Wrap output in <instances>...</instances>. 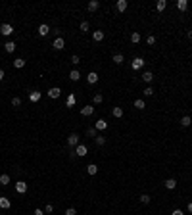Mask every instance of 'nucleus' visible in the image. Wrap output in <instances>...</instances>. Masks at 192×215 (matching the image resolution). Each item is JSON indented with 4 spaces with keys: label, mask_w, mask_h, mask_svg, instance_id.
<instances>
[{
    "label": "nucleus",
    "mask_w": 192,
    "mask_h": 215,
    "mask_svg": "<svg viewBox=\"0 0 192 215\" xmlns=\"http://www.w3.org/2000/svg\"><path fill=\"white\" fill-rule=\"evenodd\" d=\"M0 215H2V213H0Z\"/></svg>",
    "instance_id": "nucleus-48"
},
{
    "label": "nucleus",
    "mask_w": 192,
    "mask_h": 215,
    "mask_svg": "<svg viewBox=\"0 0 192 215\" xmlns=\"http://www.w3.org/2000/svg\"><path fill=\"white\" fill-rule=\"evenodd\" d=\"M69 79H71V81H79V79H81V73H79L77 69H73V71H69Z\"/></svg>",
    "instance_id": "nucleus-24"
},
{
    "label": "nucleus",
    "mask_w": 192,
    "mask_h": 215,
    "mask_svg": "<svg viewBox=\"0 0 192 215\" xmlns=\"http://www.w3.org/2000/svg\"><path fill=\"white\" fill-rule=\"evenodd\" d=\"M0 33H2L4 37H10V35L14 33V27H12L10 23H2V25H0Z\"/></svg>",
    "instance_id": "nucleus-1"
},
{
    "label": "nucleus",
    "mask_w": 192,
    "mask_h": 215,
    "mask_svg": "<svg viewBox=\"0 0 192 215\" xmlns=\"http://www.w3.org/2000/svg\"><path fill=\"white\" fill-rule=\"evenodd\" d=\"M111 113H114V117H123V110H121V108H114V110H111Z\"/></svg>",
    "instance_id": "nucleus-30"
},
{
    "label": "nucleus",
    "mask_w": 192,
    "mask_h": 215,
    "mask_svg": "<svg viewBox=\"0 0 192 215\" xmlns=\"http://www.w3.org/2000/svg\"><path fill=\"white\" fill-rule=\"evenodd\" d=\"M188 211H190V213H192V204H188Z\"/></svg>",
    "instance_id": "nucleus-47"
},
{
    "label": "nucleus",
    "mask_w": 192,
    "mask_h": 215,
    "mask_svg": "<svg viewBox=\"0 0 192 215\" xmlns=\"http://www.w3.org/2000/svg\"><path fill=\"white\" fill-rule=\"evenodd\" d=\"M87 81L90 83V85H94V83H98V75H96L94 71H90V73L87 75Z\"/></svg>",
    "instance_id": "nucleus-18"
},
{
    "label": "nucleus",
    "mask_w": 192,
    "mask_h": 215,
    "mask_svg": "<svg viewBox=\"0 0 192 215\" xmlns=\"http://www.w3.org/2000/svg\"><path fill=\"white\" fill-rule=\"evenodd\" d=\"M87 146H85V144H77V146H75V156H87Z\"/></svg>",
    "instance_id": "nucleus-5"
},
{
    "label": "nucleus",
    "mask_w": 192,
    "mask_h": 215,
    "mask_svg": "<svg viewBox=\"0 0 192 215\" xmlns=\"http://www.w3.org/2000/svg\"><path fill=\"white\" fill-rule=\"evenodd\" d=\"M29 100H31V102H39V100H41V92H39V90L29 92Z\"/></svg>",
    "instance_id": "nucleus-16"
},
{
    "label": "nucleus",
    "mask_w": 192,
    "mask_h": 215,
    "mask_svg": "<svg viewBox=\"0 0 192 215\" xmlns=\"http://www.w3.org/2000/svg\"><path fill=\"white\" fill-rule=\"evenodd\" d=\"M87 173H88V175H96V173H98V167H96V163H90V165H88V167H87Z\"/></svg>",
    "instance_id": "nucleus-25"
},
{
    "label": "nucleus",
    "mask_w": 192,
    "mask_h": 215,
    "mask_svg": "<svg viewBox=\"0 0 192 215\" xmlns=\"http://www.w3.org/2000/svg\"><path fill=\"white\" fill-rule=\"evenodd\" d=\"M171 215H184V213L181 209H173V213H171Z\"/></svg>",
    "instance_id": "nucleus-43"
},
{
    "label": "nucleus",
    "mask_w": 192,
    "mask_h": 215,
    "mask_svg": "<svg viewBox=\"0 0 192 215\" xmlns=\"http://www.w3.org/2000/svg\"><path fill=\"white\" fill-rule=\"evenodd\" d=\"M94 142L98 144V146H104V144H106V137H104V134H96Z\"/></svg>",
    "instance_id": "nucleus-23"
},
{
    "label": "nucleus",
    "mask_w": 192,
    "mask_h": 215,
    "mask_svg": "<svg viewBox=\"0 0 192 215\" xmlns=\"http://www.w3.org/2000/svg\"><path fill=\"white\" fill-rule=\"evenodd\" d=\"M165 8H167V2H165V0H158V4H156V10H158V12H163Z\"/></svg>",
    "instance_id": "nucleus-21"
},
{
    "label": "nucleus",
    "mask_w": 192,
    "mask_h": 215,
    "mask_svg": "<svg viewBox=\"0 0 192 215\" xmlns=\"http://www.w3.org/2000/svg\"><path fill=\"white\" fill-rule=\"evenodd\" d=\"M150 200H152V198L148 196V194H142V196H140V202L144 204V206H146V204H150Z\"/></svg>",
    "instance_id": "nucleus-34"
},
{
    "label": "nucleus",
    "mask_w": 192,
    "mask_h": 215,
    "mask_svg": "<svg viewBox=\"0 0 192 215\" xmlns=\"http://www.w3.org/2000/svg\"><path fill=\"white\" fill-rule=\"evenodd\" d=\"M190 123H192L190 115H184V117L181 119V125H183V127H190Z\"/></svg>",
    "instance_id": "nucleus-27"
},
{
    "label": "nucleus",
    "mask_w": 192,
    "mask_h": 215,
    "mask_svg": "<svg viewBox=\"0 0 192 215\" xmlns=\"http://www.w3.org/2000/svg\"><path fill=\"white\" fill-rule=\"evenodd\" d=\"M12 106H14V108H19V106H21V98H19V96L12 98Z\"/></svg>",
    "instance_id": "nucleus-33"
},
{
    "label": "nucleus",
    "mask_w": 192,
    "mask_h": 215,
    "mask_svg": "<svg viewBox=\"0 0 192 215\" xmlns=\"http://www.w3.org/2000/svg\"><path fill=\"white\" fill-rule=\"evenodd\" d=\"M75 104V96H69L67 98V106H73Z\"/></svg>",
    "instance_id": "nucleus-42"
},
{
    "label": "nucleus",
    "mask_w": 192,
    "mask_h": 215,
    "mask_svg": "<svg viewBox=\"0 0 192 215\" xmlns=\"http://www.w3.org/2000/svg\"><path fill=\"white\" fill-rule=\"evenodd\" d=\"M144 64H146V62H144L142 58H135V60H133V64H131V65H133V69H140Z\"/></svg>",
    "instance_id": "nucleus-13"
},
{
    "label": "nucleus",
    "mask_w": 192,
    "mask_h": 215,
    "mask_svg": "<svg viewBox=\"0 0 192 215\" xmlns=\"http://www.w3.org/2000/svg\"><path fill=\"white\" fill-rule=\"evenodd\" d=\"M4 48H6V52H14V50H15V42L8 41V42L4 44Z\"/></svg>",
    "instance_id": "nucleus-29"
},
{
    "label": "nucleus",
    "mask_w": 192,
    "mask_h": 215,
    "mask_svg": "<svg viewBox=\"0 0 192 215\" xmlns=\"http://www.w3.org/2000/svg\"><path fill=\"white\" fill-rule=\"evenodd\" d=\"M52 211H54V206H52V204H46V206H44V213H52Z\"/></svg>",
    "instance_id": "nucleus-39"
},
{
    "label": "nucleus",
    "mask_w": 192,
    "mask_h": 215,
    "mask_svg": "<svg viewBox=\"0 0 192 215\" xmlns=\"http://www.w3.org/2000/svg\"><path fill=\"white\" fill-rule=\"evenodd\" d=\"M96 131H106V129H108V123H106V119H98V121H96Z\"/></svg>",
    "instance_id": "nucleus-12"
},
{
    "label": "nucleus",
    "mask_w": 192,
    "mask_h": 215,
    "mask_svg": "<svg viewBox=\"0 0 192 215\" xmlns=\"http://www.w3.org/2000/svg\"><path fill=\"white\" fill-rule=\"evenodd\" d=\"M104 37H106L104 31H94V33H92V41H94V42H102Z\"/></svg>",
    "instance_id": "nucleus-10"
},
{
    "label": "nucleus",
    "mask_w": 192,
    "mask_h": 215,
    "mask_svg": "<svg viewBox=\"0 0 192 215\" xmlns=\"http://www.w3.org/2000/svg\"><path fill=\"white\" fill-rule=\"evenodd\" d=\"M142 81H144V83H152V81H154V73H152V71H144V73H142Z\"/></svg>",
    "instance_id": "nucleus-15"
},
{
    "label": "nucleus",
    "mask_w": 192,
    "mask_h": 215,
    "mask_svg": "<svg viewBox=\"0 0 192 215\" xmlns=\"http://www.w3.org/2000/svg\"><path fill=\"white\" fill-rule=\"evenodd\" d=\"M14 67H15V69H21V67H25V60H23V58H18V60H14Z\"/></svg>",
    "instance_id": "nucleus-20"
},
{
    "label": "nucleus",
    "mask_w": 192,
    "mask_h": 215,
    "mask_svg": "<svg viewBox=\"0 0 192 215\" xmlns=\"http://www.w3.org/2000/svg\"><path fill=\"white\" fill-rule=\"evenodd\" d=\"M131 41H133V42H140V35H138V33H133V35H131Z\"/></svg>",
    "instance_id": "nucleus-38"
},
{
    "label": "nucleus",
    "mask_w": 192,
    "mask_h": 215,
    "mask_svg": "<svg viewBox=\"0 0 192 215\" xmlns=\"http://www.w3.org/2000/svg\"><path fill=\"white\" fill-rule=\"evenodd\" d=\"M71 64H73V65H79V64H81V58H79L77 54H73V56H71Z\"/></svg>",
    "instance_id": "nucleus-35"
},
{
    "label": "nucleus",
    "mask_w": 192,
    "mask_h": 215,
    "mask_svg": "<svg viewBox=\"0 0 192 215\" xmlns=\"http://www.w3.org/2000/svg\"><path fill=\"white\" fill-rule=\"evenodd\" d=\"M0 184H2V186H6V184H10V175H0Z\"/></svg>",
    "instance_id": "nucleus-28"
},
{
    "label": "nucleus",
    "mask_w": 192,
    "mask_h": 215,
    "mask_svg": "<svg viewBox=\"0 0 192 215\" xmlns=\"http://www.w3.org/2000/svg\"><path fill=\"white\" fill-rule=\"evenodd\" d=\"M35 215H44V209H35Z\"/></svg>",
    "instance_id": "nucleus-45"
},
{
    "label": "nucleus",
    "mask_w": 192,
    "mask_h": 215,
    "mask_svg": "<svg viewBox=\"0 0 192 215\" xmlns=\"http://www.w3.org/2000/svg\"><path fill=\"white\" fill-rule=\"evenodd\" d=\"M146 42H148L150 46H152V44H156V37H152V35H150V37L146 39Z\"/></svg>",
    "instance_id": "nucleus-41"
},
{
    "label": "nucleus",
    "mask_w": 192,
    "mask_h": 215,
    "mask_svg": "<svg viewBox=\"0 0 192 215\" xmlns=\"http://www.w3.org/2000/svg\"><path fill=\"white\" fill-rule=\"evenodd\" d=\"M87 134H88V137H92V138H96V129H94V127L87 129Z\"/></svg>",
    "instance_id": "nucleus-36"
},
{
    "label": "nucleus",
    "mask_w": 192,
    "mask_h": 215,
    "mask_svg": "<svg viewBox=\"0 0 192 215\" xmlns=\"http://www.w3.org/2000/svg\"><path fill=\"white\" fill-rule=\"evenodd\" d=\"M10 207H12V202L6 196H0V209H10Z\"/></svg>",
    "instance_id": "nucleus-6"
},
{
    "label": "nucleus",
    "mask_w": 192,
    "mask_h": 215,
    "mask_svg": "<svg viewBox=\"0 0 192 215\" xmlns=\"http://www.w3.org/2000/svg\"><path fill=\"white\" fill-rule=\"evenodd\" d=\"M48 33H50V27H48L46 23H42V25H39V35H41V37H46Z\"/></svg>",
    "instance_id": "nucleus-11"
},
{
    "label": "nucleus",
    "mask_w": 192,
    "mask_h": 215,
    "mask_svg": "<svg viewBox=\"0 0 192 215\" xmlns=\"http://www.w3.org/2000/svg\"><path fill=\"white\" fill-rule=\"evenodd\" d=\"M79 29H81V33H87V31H88V21H81Z\"/></svg>",
    "instance_id": "nucleus-32"
},
{
    "label": "nucleus",
    "mask_w": 192,
    "mask_h": 215,
    "mask_svg": "<svg viewBox=\"0 0 192 215\" xmlns=\"http://www.w3.org/2000/svg\"><path fill=\"white\" fill-rule=\"evenodd\" d=\"M135 108H137V110H144V108H146V102L142 100V98H138V100H135Z\"/></svg>",
    "instance_id": "nucleus-22"
},
{
    "label": "nucleus",
    "mask_w": 192,
    "mask_h": 215,
    "mask_svg": "<svg viewBox=\"0 0 192 215\" xmlns=\"http://www.w3.org/2000/svg\"><path fill=\"white\" fill-rule=\"evenodd\" d=\"M92 113H94V106H83L81 108V115H85V117H88Z\"/></svg>",
    "instance_id": "nucleus-7"
},
{
    "label": "nucleus",
    "mask_w": 192,
    "mask_h": 215,
    "mask_svg": "<svg viewBox=\"0 0 192 215\" xmlns=\"http://www.w3.org/2000/svg\"><path fill=\"white\" fill-rule=\"evenodd\" d=\"M142 92H144V96H152V94H154V88H152V87H148V88H144Z\"/></svg>",
    "instance_id": "nucleus-37"
},
{
    "label": "nucleus",
    "mask_w": 192,
    "mask_h": 215,
    "mask_svg": "<svg viewBox=\"0 0 192 215\" xmlns=\"http://www.w3.org/2000/svg\"><path fill=\"white\" fill-rule=\"evenodd\" d=\"M15 192H18V194H25V192H27V183L18 181V183H15Z\"/></svg>",
    "instance_id": "nucleus-3"
},
{
    "label": "nucleus",
    "mask_w": 192,
    "mask_h": 215,
    "mask_svg": "<svg viewBox=\"0 0 192 215\" xmlns=\"http://www.w3.org/2000/svg\"><path fill=\"white\" fill-rule=\"evenodd\" d=\"M4 77H6V73H4V69H0V81H4Z\"/></svg>",
    "instance_id": "nucleus-44"
},
{
    "label": "nucleus",
    "mask_w": 192,
    "mask_h": 215,
    "mask_svg": "<svg viewBox=\"0 0 192 215\" xmlns=\"http://www.w3.org/2000/svg\"><path fill=\"white\" fill-rule=\"evenodd\" d=\"M177 8L181 10V12H184V10L188 8V2H186V0H179V2H177Z\"/></svg>",
    "instance_id": "nucleus-26"
},
{
    "label": "nucleus",
    "mask_w": 192,
    "mask_h": 215,
    "mask_svg": "<svg viewBox=\"0 0 192 215\" xmlns=\"http://www.w3.org/2000/svg\"><path fill=\"white\" fill-rule=\"evenodd\" d=\"M79 138H81V137H79L77 133H71V134L67 137V144H69L71 148H75V146L79 144Z\"/></svg>",
    "instance_id": "nucleus-2"
},
{
    "label": "nucleus",
    "mask_w": 192,
    "mask_h": 215,
    "mask_svg": "<svg viewBox=\"0 0 192 215\" xmlns=\"http://www.w3.org/2000/svg\"><path fill=\"white\" fill-rule=\"evenodd\" d=\"M102 100H104V96H102V94H94V96H92V102H94L96 106L102 104Z\"/></svg>",
    "instance_id": "nucleus-31"
},
{
    "label": "nucleus",
    "mask_w": 192,
    "mask_h": 215,
    "mask_svg": "<svg viewBox=\"0 0 192 215\" xmlns=\"http://www.w3.org/2000/svg\"><path fill=\"white\" fill-rule=\"evenodd\" d=\"M186 35H188V39H192V31H188V33H186Z\"/></svg>",
    "instance_id": "nucleus-46"
},
{
    "label": "nucleus",
    "mask_w": 192,
    "mask_h": 215,
    "mask_svg": "<svg viewBox=\"0 0 192 215\" xmlns=\"http://www.w3.org/2000/svg\"><path fill=\"white\" fill-rule=\"evenodd\" d=\"M115 6H117V10H119V12H125V10H127V0H117V4H115Z\"/></svg>",
    "instance_id": "nucleus-19"
},
{
    "label": "nucleus",
    "mask_w": 192,
    "mask_h": 215,
    "mask_svg": "<svg viewBox=\"0 0 192 215\" xmlns=\"http://www.w3.org/2000/svg\"><path fill=\"white\" fill-rule=\"evenodd\" d=\"M163 186L167 188V190H175V188H177V181H175V179H167L163 183Z\"/></svg>",
    "instance_id": "nucleus-9"
},
{
    "label": "nucleus",
    "mask_w": 192,
    "mask_h": 215,
    "mask_svg": "<svg viewBox=\"0 0 192 215\" xmlns=\"http://www.w3.org/2000/svg\"><path fill=\"white\" fill-rule=\"evenodd\" d=\"M87 8H88V12H96V10L100 8V2H98V0H90Z\"/></svg>",
    "instance_id": "nucleus-14"
},
{
    "label": "nucleus",
    "mask_w": 192,
    "mask_h": 215,
    "mask_svg": "<svg viewBox=\"0 0 192 215\" xmlns=\"http://www.w3.org/2000/svg\"><path fill=\"white\" fill-rule=\"evenodd\" d=\"M48 96H50V98H54V100H56V98H60V96H62V90H60L58 87H52L50 90H48Z\"/></svg>",
    "instance_id": "nucleus-8"
},
{
    "label": "nucleus",
    "mask_w": 192,
    "mask_h": 215,
    "mask_svg": "<svg viewBox=\"0 0 192 215\" xmlns=\"http://www.w3.org/2000/svg\"><path fill=\"white\" fill-rule=\"evenodd\" d=\"M52 48H54V50H64V48H65V41L62 37H58L54 41V44H52Z\"/></svg>",
    "instance_id": "nucleus-4"
},
{
    "label": "nucleus",
    "mask_w": 192,
    "mask_h": 215,
    "mask_svg": "<svg viewBox=\"0 0 192 215\" xmlns=\"http://www.w3.org/2000/svg\"><path fill=\"white\" fill-rule=\"evenodd\" d=\"M111 62H114V64H117V65H121V64L125 62V58H123V54H114Z\"/></svg>",
    "instance_id": "nucleus-17"
},
{
    "label": "nucleus",
    "mask_w": 192,
    "mask_h": 215,
    "mask_svg": "<svg viewBox=\"0 0 192 215\" xmlns=\"http://www.w3.org/2000/svg\"><path fill=\"white\" fill-rule=\"evenodd\" d=\"M65 215H77V209H75V207H69V209L65 211Z\"/></svg>",
    "instance_id": "nucleus-40"
}]
</instances>
